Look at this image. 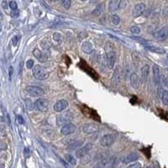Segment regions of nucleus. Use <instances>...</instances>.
Here are the masks:
<instances>
[{
	"label": "nucleus",
	"mask_w": 168,
	"mask_h": 168,
	"mask_svg": "<svg viewBox=\"0 0 168 168\" xmlns=\"http://www.w3.org/2000/svg\"><path fill=\"white\" fill-rule=\"evenodd\" d=\"M105 52H106V57H107V63L109 65V68H113L114 64L116 62L117 55L116 51L114 50V46L112 43H107L105 46Z\"/></svg>",
	"instance_id": "nucleus-1"
},
{
	"label": "nucleus",
	"mask_w": 168,
	"mask_h": 168,
	"mask_svg": "<svg viewBox=\"0 0 168 168\" xmlns=\"http://www.w3.org/2000/svg\"><path fill=\"white\" fill-rule=\"evenodd\" d=\"M33 75L34 77L38 80H44L48 77V72L46 71V69L40 65H36L33 68Z\"/></svg>",
	"instance_id": "nucleus-2"
},
{
	"label": "nucleus",
	"mask_w": 168,
	"mask_h": 168,
	"mask_svg": "<svg viewBox=\"0 0 168 168\" xmlns=\"http://www.w3.org/2000/svg\"><path fill=\"white\" fill-rule=\"evenodd\" d=\"M26 92L32 97H40L45 94V91L38 86H27Z\"/></svg>",
	"instance_id": "nucleus-3"
},
{
	"label": "nucleus",
	"mask_w": 168,
	"mask_h": 168,
	"mask_svg": "<svg viewBox=\"0 0 168 168\" xmlns=\"http://www.w3.org/2000/svg\"><path fill=\"white\" fill-rule=\"evenodd\" d=\"M116 137L113 134H109V135H105L104 136L101 140H100V144L104 147H109L111 146L114 141H115Z\"/></svg>",
	"instance_id": "nucleus-4"
},
{
	"label": "nucleus",
	"mask_w": 168,
	"mask_h": 168,
	"mask_svg": "<svg viewBox=\"0 0 168 168\" xmlns=\"http://www.w3.org/2000/svg\"><path fill=\"white\" fill-rule=\"evenodd\" d=\"M48 100L46 98H38L35 102V108L41 112H46L48 109Z\"/></svg>",
	"instance_id": "nucleus-5"
},
{
	"label": "nucleus",
	"mask_w": 168,
	"mask_h": 168,
	"mask_svg": "<svg viewBox=\"0 0 168 168\" xmlns=\"http://www.w3.org/2000/svg\"><path fill=\"white\" fill-rule=\"evenodd\" d=\"M92 148H93V144L92 143H88L84 146H82L77 151H76V157L82 158V157L85 156L86 155H88V152L92 150Z\"/></svg>",
	"instance_id": "nucleus-6"
},
{
	"label": "nucleus",
	"mask_w": 168,
	"mask_h": 168,
	"mask_svg": "<svg viewBox=\"0 0 168 168\" xmlns=\"http://www.w3.org/2000/svg\"><path fill=\"white\" fill-rule=\"evenodd\" d=\"M154 37L156 40H160V41L167 40L168 38V26H165L160 29L159 30H157L154 34Z\"/></svg>",
	"instance_id": "nucleus-7"
},
{
	"label": "nucleus",
	"mask_w": 168,
	"mask_h": 168,
	"mask_svg": "<svg viewBox=\"0 0 168 168\" xmlns=\"http://www.w3.org/2000/svg\"><path fill=\"white\" fill-rule=\"evenodd\" d=\"M82 130L85 134L93 135V134H95L98 131V126L96 124H93V123L85 124L82 126Z\"/></svg>",
	"instance_id": "nucleus-8"
},
{
	"label": "nucleus",
	"mask_w": 168,
	"mask_h": 168,
	"mask_svg": "<svg viewBox=\"0 0 168 168\" xmlns=\"http://www.w3.org/2000/svg\"><path fill=\"white\" fill-rule=\"evenodd\" d=\"M68 105H69V104H68V102H67L66 100L61 99V100H58L56 104H54L53 109H54V111H56V112H62V111H64L65 109H67Z\"/></svg>",
	"instance_id": "nucleus-9"
},
{
	"label": "nucleus",
	"mask_w": 168,
	"mask_h": 168,
	"mask_svg": "<svg viewBox=\"0 0 168 168\" xmlns=\"http://www.w3.org/2000/svg\"><path fill=\"white\" fill-rule=\"evenodd\" d=\"M76 131V125L73 124H66L61 129V134L63 136H70Z\"/></svg>",
	"instance_id": "nucleus-10"
},
{
	"label": "nucleus",
	"mask_w": 168,
	"mask_h": 168,
	"mask_svg": "<svg viewBox=\"0 0 168 168\" xmlns=\"http://www.w3.org/2000/svg\"><path fill=\"white\" fill-rule=\"evenodd\" d=\"M144 10H145V5L144 3H138L134 7L132 10V15L135 18L140 16L144 14Z\"/></svg>",
	"instance_id": "nucleus-11"
},
{
	"label": "nucleus",
	"mask_w": 168,
	"mask_h": 168,
	"mask_svg": "<svg viewBox=\"0 0 168 168\" xmlns=\"http://www.w3.org/2000/svg\"><path fill=\"white\" fill-rule=\"evenodd\" d=\"M82 50L86 53V54H92L93 51H94V49H93V44L89 41V40H85L82 44Z\"/></svg>",
	"instance_id": "nucleus-12"
},
{
	"label": "nucleus",
	"mask_w": 168,
	"mask_h": 168,
	"mask_svg": "<svg viewBox=\"0 0 168 168\" xmlns=\"http://www.w3.org/2000/svg\"><path fill=\"white\" fill-rule=\"evenodd\" d=\"M152 71H153V79H154V82L156 85H158L160 82V69L159 66L157 65H154L152 67Z\"/></svg>",
	"instance_id": "nucleus-13"
},
{
	"label": "nucleus",
	"mask_w": 168,
	"mask_h": 168,
	"mask_svg": "<svg viewBox=\"0 0 168 168\" xmlns=\"http://www.w3.org/2000/svg\"><path fill=\"white\" fill-rule=\"evenodd\" d=\"M33 55L35 56V58L38 59L40 62H46L47 61V56H46V55L44 52H42V51L38 48H35L33 50Z\"/></svg>",
	"instance_id": "nucleus-14"
},
{
	"label": "nucleus",
	"mask_w": 168,
	"mask_h": 168,
	"mask_svg": "<svg viewBox=\"0 0 168 168\" xmlns=\"http://www.w3.org/2000/svg\"><path fill=\"white\" fill-rule=\"evenodd\" d=\"M129 80H130V84L135 89H137L140 86V78L138 77V75L136 74V72H132L130 74L129 77Z\"/></svg>",
	"instance_id": "nucleus-15"
},
{
	"label": "nucleus",
	"mask_w": 168,
	"mask_h": 168,
	"mask_svg": "<svg viewBox=\"0 0 168 168\" xmlns=\"http://www.w3.org/2000/svg\"><path fill=\"white\" fill-rule=\"evenodd\" d=\"M121 0H110L109 4V10L113 13L115 11H117L118 9H120V5Z\"/></svg>",
	"instance_id": "nucleus-16"
},
{
	"label": "nucleus",
	"mask_w": 168,
	"mask_h": 168,
	"mask_svg": "<svg viewBox=\"0 0 168 168\" xmlns=\"http://www.w3.org/2000/svg\"><path fill=\"white\" fill-rule=\"evenodd\" d=\"M139 158V156L136 152H133V153H130L129 154L128 156H126L124 158V163L125 164H128V163H130V162H135L136 160H138Z\"/></svg>",
	"instance_id": "nucleus-17"
},
{
	"label": "nucleus",
	"mask_w": 168,
	"mask_h": 168,
	"mask_svg": "<svg viewBox=\"0 0 168 168\" xmlns=\"http://www.w3.org/2000/svg\"><path fill=\"white\" fill-rule=\"evenodd\" d=\"M149 72H150V66L149 65H144L141 68V79L143 82H146L149 77Z\"/></svg>",
	"instance_id": "nucleus-18"
},
{
	"label": "nucleus",
	"mask_w": 168,
	"mask_h": 168,
	"mask_svg": "<svg viewBox=\"0 0 168 168\" xmlns=\"http://www.w3.org/2000/svg\"><path fill=\"white\" fill-rule=\"evenodd\" d=\"M120 81V71L119 66H117L113 72L112 77V82L113 85H117Z\"/></svg>",
	"instance_id": "nucleus-19"
},
{
	"label": "nucleus",
	"mask_w": 168,
	"mask_h": 168,
	"mask_svg": "<svg viewBox=\"0 0 168 168\" xmlns=\"http://www.w3.org/2000/svg\"><path fill=\"white\" fill-rule=\"evenodd\" d=\"M104 11V3H100L98 5H97V7L93 11V15L95 16H99L100 15H102Z\"/></svg>",
	"instance_id": "nucleus-20"
},
{
	"label": "nucleus",
	"mask_w": 168,
	"mask_h": 168,
	"mask_svg": "<svg viewBox=\"0 0 168 168\" xmlns=\"http://www.w3.org/2000/svg\"><path fill=\"white\" fill-rule=\"evenodd\" d=\"M83 144V141L82 140H75L72 144L69 145V148L72 150V151H77L79 148L82 147V145Z\"/></svg>",
	"instance_id": "nucleus-21"
},
{
	"label": "nucleus",
	"mask_w": 168,
	"mask_h": 168,
	"mask_svg": "<svg viewBox=\"0 0 168 168\" xmlns=\"http://www.w3.org/2000/svg\"><path fill=\"white\" fill-rule=\"evenodd\" d=\"M147 49L151 50L152 52H155L157 54H165V52H166V50L164 49L160 48V47H156V46H147Z\"/></svg>",
	"instance_id": "nucleus-22"
},
{
	"label": "nucleus",
	"mask_w": 168,
	"mask_h": 168,
	"mask_svg": "<svg viewBox=\"0 0 168 168\" xmlns=\"http://www.w3.org/2000/svg\"><path fill=\"white\" fill-rule=\"evenodd\" d=\"M65 158H66V161H67L68 163H70L71 165H73V166H76V165H77V160H76V158H75L72 155H71V154L66 155Z\"/></svg>",
	"instance_id": "nucleus-23"
},
{
	"label": "nucleus",
	"mask_w": 168,
	"mask_h": 168,
	"mask_svg": "<svg viewBox=\"0 0 168 168\" xmlns=\"http://www.w3.org/2000/svg\"><path fill=\"white\" fill-rule=\"evenodd\" d=\"M161 100L164 105L168 106V91L163 90L162 94H161Z\"/></svg>",
	"instance_id": "nucleus-24"
},
{
	"label": "nucleus",
	"mask_w": 168,
	"mask_h": 168,
	"mask_svg": "<svg viewBox=\"0 0 168 168\" xmlns=\"http://www.w3.org/2000/svg\"><path fill=\"white\" fill-rule=\"evenodd\" d=\"M53 40H55L56 43L61 44V43L62 42V35L60 33H54V35H53Z\"/></svg>",
	"instance_id": "nucleus-25"
},
{
	"label": "nucleus",
	"mask_w": 168,
	"mask_h": 168,
	"mask_svg": "<svg viewBox=\"0 0 168 168\" xmlns=\"http://www.w3.org/2000/svg\"><path fill=\"white\" fill-rule=\"evenodd\" d=\"M110 20H111V22H112L113 24H114V25H118V24H120V18L118 15H113L110 17Z\"/></svg>",
	"instance_id": "nucleus-26"
},
{
	"label": "nucleus",
	"mask_w": 168,
	"mask_h": 168,
	"mask_svg": "<svg viewBox=\"0 0 168 168\" xmlns=\"http://www.w3.org/2000/svg\"><path fill=\"white\" fill-rule=\"evenodd\" d=\"M62 6L64 7L66 9H68L71 7V3H72V0H60Z\"/></svg>",
	"instance_id": "nucleus-27"
},
{
	"label": "nucleus",
	"mask_w": 168,
	"mask_h": 168,
	"mask_svg": "<svg viewBox=\"0 0 168 168\" xmlns=\"http://www.w3.org/2000/svg\"><path fill=\"white\" fill-rule=\"evenodd\" d=\"M130 31L132 34H134V35H139L140 33V27H138V26H132L131 28H130Z\"/></svg>",
	"instance_id": "nucleus-28"
},
{
	"label": "nucleus",
	"mask_w": 168,
	"mask_h": 168,
	"mask_svg": "<svg viewBox=\"0 0 168 168\" xmlns=\"http://www.w3.org/2000/svg\"><path fill=\"white\" fill-rule=\"evenodd\" d=\"M9 8H11L12 10L17 9L18 5H17L16 2H15V1H10V3H9Z\"/></svg>",
	"instance_id": "nucleus-29"
},
{
	"label": "nucleus",
	"mask_w": 168,
	"mask_h": 168,
	"mask_svg": "<svg viewBox=\"0 0 168 168\" xmlns=\"http://www.w3.org/2000/svg\"><path fill=\"white\" fill-rule=\"evenodd\" d=\"M19 40V36H18V35L14 36V38L12 39V43H13V46H16L17 45H18Z\"/></svg>",
	"instance_id": "nucleus-30"
},
{
	"label": "nucleus",
	"mask_w": 168,
	"mask_h": 168,
	"mask_svg": "<svg viewBox=\"0 0 168 168\" xmlns=\"http://www.w3.org/2000/svg\"><path fill=\"white\" fill-rule=\"evenodd\" d=\"M33 66H34V61H33V60L27 61V62H26V67H27L28 69H31Z\"/></svg>",
	"instance_id": "nucleus-31"
},
{
	"label": "nucleus",
	"mask_w": 168,
	"mask_h": 168,
	"mask_svg": "<svg viewBox=\"0 0 168 168\" xmlns=\"http://www.w3.org/2000/svg\"><path fill=\"white\" fill-rule=\"evenodd\" d=\"M161 15H162V16L163 17H165V18H167L168 17V5H167L165 8H163Z\"/></svg>",
	"instance_id": "nucleus-32"
},
{
	"label": "nucleus",
	"mask_w": 168,
	"mask_h": 168,
	"mask_svg": "<svg viewBox=\"0 0 168 168\" xmlns=\"http://www.w3.org/2000/svg\"><path fill=\"white\" fill-rule=\"evenodd\" d=\"M19 12L18 9L12 10V12H11V16L14 17V18H17V17H19Z\"/></svg>",
	"instance_id": "nucleus-33"
},
{
	"label": "nucleus",
	"mask_w": 168,
	"mask_h": 168,
	"mask_svg": "<svg viewBox=\"0 0 168 168\" xmlns=\"http://www.w3.org/2000/svg\"><path fill=\"white\" fill-rule=\"evenodd\" d=\"M24 154L26 157H29V156H30V150L29 147H25V148H24Z\"/></svg>",
	"instance_id": "nucleus-34"
},
{
	"label": "nucleus",
	"mask_w": 168,
	"mask_h": 168,
	"mask_svg": "<svg viewBox=\"0 0 168 168\" xmlns=\"http://www.w3.org/2000/svg\"><path fill=\"white\" fill-rule=\"evenodd\" d=\"M127 5V0H121L120 2V8H124Z\"/></svg>",
	"instance_id": "nucleus-35"
},
{
	"label": "nucleus",
	"mask_w": 168,
	"mask_h": 168,
	"mask_svg": "<svg viewBox=\"0 0 168 168\" xmlns=\"http://www.w3.org/2000/svg\"><path fill=\"white\" fill-rule=\"evenodd\" d=\"M17 120H18L19 124H24V120L23 119V117H22L21 115H18V116H17Z\"/></svg>",
	"instance_id": "nucleus-36"
},
{
	"label": "nucleus",
	"mask_w": 168,
	"mask_h": 168,
	"mask_svg": "<svg viewBox=\"0 0 168 168\" xmlns=\"http://www.w3.org/2000/svg\"><path fill=\"white\" fill-rule=\"evenodd\" d=\"M12 75H13V66H10L8 67V76H9V80H11L12 78Z\"/></svg>",
	"instance_id": "nucleus-37"
},
{
	"label": "nucleus",
	"mask_w": 168,
	"mask_h": 168,
	"mask_svg": "<svg viewBox=\"0 0 168 168\" xmlns=\"http://www.w3.org/2000/svg\"><path fill=\"white\" fill-rule=\"evenodd\" d=\"M2 7L4 8V9H7V8H8V3H7L6 0H3V1L2 2Z\"/></svg>",
	"instance_id": "nucleus-38"
},
{
	"label": "nucleus",
	"mask_w": 168,
	"mask_h": 168,
	"mask_svg": "<svg viewBox=\"0 0 168 168\" xmlns=\"http://www.w3.org/2000/svg\"><path fill=\"white\" fill-rule=\"evenodd\" d=\"M141 165L139 164V163H135V164H132V165H129V167H140Z\"/></svg>",
	"instance_id": "nucleus-39"
},
{
	"label": "nucleus",
	"mask_w": 168,
	"mask_h": 168,
	"mask_svg": "<svg viewBox=\"0 0 168 168\" xmlns=\"http://www.w3.org/2000/svg\"><path fill=\"white\" fill-rule=\"evenodd\" d=\"M61 161H62V163L64 164L65 167H69V166H68V164H66V163H65V161H64V160H62V159H61Z\"/></svg>",
	"instance_id": "nucleus-40"
},
{
	"label": "nucleus",
	"mask_w": 168,
	"mask_h": 168,
	"mask_svg": "<svg viewBox=\"0 0 168 168\" xmlns=\"http://www.w3.org/2000/svg\"><path fill=\"white\" fill-rule=\"evenodd\" d=\"M167 64H168V56H167Z\"/></svg>",
	"instance_id": "nucleus-41"
},
{
	"label": "nucleus",
	"mask_w": 168,
	"mask_h": 168,
	"mask_svg": "<svg viewBox=\"0 0 168 168\" xmlns=\"http://www.w3.org/2000/svg\"><path fill=\"white\" fill-rule=\"evenodd\" d=\"M82 1H87V0H82Z\"/></svg>",
	"instance_id": "nucleus-42"
},
{
	"label": "nucleus",
	"mask_w": 168,
	"mask_h": 168,
	"mask_svg": "<svg viewBox=\"0 0 168 168\" xmlns=\"http://www.w3.org/2000/svg\"><path fill=\"white\" fill-rule=\"evenodd\" d=\"M167 85H168V80H167Z\"/></svg>",
	"instance_id": "nucleus-43"
}]
</instances>
